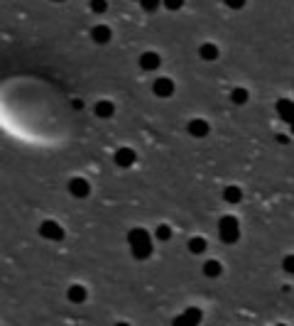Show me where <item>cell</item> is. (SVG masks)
<instances>
[{
  "label": "cell",
  "mask_w": 294,
  "mask_h": 326,
  "mask_svg": "<svg viewBox=\"0 0 294 326\" xmlns=\"http://www.w3.org/2000/svg\"><path fill=\"white\" fill-rule=\"evenodd\" d=\"M93 113L98 115V118H103V120H108V118H113L115 115V103L113 101H98L96 106H93Z\"/></svg>",
  "instance_id": "cell-11"
},
{
  "label": "cell",
  "mask_w": 294,
  "mask_h": 326,
  "mask_svg": "<svg viewBox=\"0 0 294 326\" xmlns=\"http://www.w3.org/2000/svg\"><path fill=\"white\" fill-rule=\"evenodd\" d=\"M52 3H64V0H52Z\"/></svg>",
  "instance_id": "cell-26"
},
{
  "label": "cell",
  "mask_w": 294,
  "mask_h": 326,
  "mask_svg": "<svg viewBox=\"0 0 294 326\" xmlns=\"http://www.w3.org/2000/svg\"><path fill=\"white\" fill-rule=\"evenodd\" d=\"M130 253H132V258H135V260H147V258L152 255V240H145V243H135V246H130Z\"/></svg>",
  "instance_id": "cell-12"
},
{
  "label": "cell",
  "mask_w": 294,
  "mask_h": 326,
  "mask_svg": "<svg viewBox=\"0 0 294 326\" xmlns=\"http://www.w3.org/2000/svg\"><path fill=\"white\" fill-rule=\"evenodd\" d=\"M186 133L191 135V137H206V135L211 133V125H208V120H203V118H191V120L186 123Z\"/></svg>",
  "instance_id": "cell-6"
},
{
  "label": "cell",
  "mask_w": 294,
  "mask_h": 326,
  "mask_svg": "<svg viewBox=\"0 0 294 326\" xmlns=\"http://www.w3.org/2000/svg\"><path fill=\"white\" fill-rule=\"evenodd\" d=\"M184 3L186 0H162V5H165L167 10H172V13H177V10H182Z\"/></svg>",
  "instance_id": "cell-23"
},
{
  "label": "cell",
  "mask_w": 294,
  "mask_h": 326,
  "mask_svg": "<svg viewBox=\"0 0 294 326\" xmlns=\"http://www.w3.org/2000/svg\"><path fill=\"white\" fill-rule=\"evenodd\" d=\"M69 194L76 196V199H86V196L91 194L89 179H84V177H71V179H69Z\"/></svg>",
  "instance_id": "cell-5"
},
{
  "label": "cell",
  "mask_w": 294,
  "mask_h": 326,
  "mask_svg": "<svg viewBox=\"0 0 294 326\" xmlns=\"http://www.w3.org/2000/svg\"><path fill=\"white\" fill-rule=\"evenodd\" d=\"M292 265H294V258H292V255H287V258H284V260H282V268H284V270H287V272H292Z\"/></svg>",
  "instance_id": "cell-25"
},
{
  "label": "cell",
  "mask_w": 294,
  "mask_h": 326,
  "mask_svg": "<svg viewBox=\"0 0 294 326\" xmlns=\"http://www.w3.org/2000/svg\"><path fill=\"white\" fill-rule=\"evenodd\" d=\"M218 235L223 243H238L240 238V223L236 216H223L218 221Z\"/></svg>",
  "instance_id": "cell-1"
},
{
  "label": "cell",
  "mask_w": 294,
  "mask_h": 326,
  "mask_svg": "<svg viewBox=\"0 0 294 326\" xmlns=\"http://www.w3.org/2000/svg\"><path fill=\"white\" fill-rule=\"evenodd\" d=\"M201 319H203L201 309L189 307L182 316H174V321H172V324H186V326H189V324H201Z\"/></svg>",
  "instance_id": "cell-7"
},
{
  "label": "cell",
  "mask_w": 294,
  "mask_h": 326,
  "mask_svg": "<svg viewBox=\"0 0 294 326\" xmlns=\"http://www.w3.org/2000/svg\"><path fill=\"white\" fill-rule=\"evenodd\" d=\"M91 39L96 44H108L110 39H113V30H110L108 25H96L91 30Z\"/></svg>",
  "instance_id": "cell-9"
},
{
  "label": "cell",
  "mask_w": 294,
  "mask_h": 326,
  "mask_svg": "<svg viewBox=\"0 0 294 326\" xmlns=\"http://www.w3.org/2000/svg\"><path fill=\"white\" fill-rule=\"evenodd\" d=\"M89 8L96 15H103V13H108V0H89Z\"/></svg>",
  "instance_id": "cell-21"
},
{
  "label": "cell",
  "mask_w": 294,
  "mask_h": 326,
  "mask_svg": "<svg viewBox=\"0 0 294 326\" xmlns=\"http://www.w3.org/2000/svg\"><path fill=\"white\" fill-rule=\"evenodd\" d=\"M113 162H115L120 170H128V167H132V165L137 162V152H135L132 147H118L115 154H113Z\"/></svg>",
  "instance_id": "cell-4"
},
{
  "label": "cell",
  "mask_w": 294,
  "mask_h": 326,
  "mask_svg": "<svg viewBox=\"0 0 294 326\" xmlns=\"http://www.w3.org/2000/svg\"><path fill=\"white\" fill-rule=\"evenodd\" d=\"M223 201H226V204H240V201H243V189L236 187V184L226 187V189H223Z\"/></svg>",
  "instance_id": "cell-14"
},
{
  "label": "cell",
  "mask_w": 294,
  "mask_h": 326,
  "mask_svg": "<svg viewBox=\"0 0 294 326\" xmlns=\"http://www.w3.org/2000/svg\"><path fill=\"white\" fill-rule=\"evenodd\" d=\"M201 270H203V275H206V277H218L220 272H223V265H220L218 260H206Z\"/></svg>",
  "instance_id": "cell-19"
},
{
  "label": "cell",
  "mask_w": 294,
  "mask_h": 326,
  "mask_svg": "<svg viewBox=\"0 0 294 326\" xmlns=\"http://www.w3.org/2000/svg\"><path fill=\"white\" fill-rule=\"evenodd\" d=\"M135 3H137V0H135Z\"/></svg>",
  "instance_id": "cell-27"
},
{
  "label": "cell",
  "mask_w": 294,
  "mask_h": 326,
  "mask_svg": "<svg viewBox=\"0 0 294 326\" xmlns=\"http://www.w3.org/2000/svg\"><path fill=\"white\" fill-rule=\"evenodd\" d=\"M145 240H152V238H150V233H147V228H132L128 233V243H130V246H135V243H145Z\"/></svg>",
  "instance_id": "cell-18"
},
{
  "label": "cell",
  "mask_w": 294,
  "mask_h": 326,
  "mask_svg": "<svg viewBox=\"0 0 294 326\" xmlns=\"http://www.w3.org/2000/svg\"><path fill=\"white\" fill-rule=\"evenodd\" d=\"M157 240H162V243H167V240H172V235H174V230H172V226H167V223H162V226H157Z\"/></svg>",
  "instance_id": "cell-20"
},
{
  "label": "cell",
  "mask_w": 294,
  "mask_h": 326,
  "mask_svg": "<svg viewBox=\"0 0 294 326\" xmlns=\"http://www.w3.org/2000/svg\"><path fill=\"white\" fill-rule=\"evenodd\" d=\"M39 235L42 238H47V240H64V228H61V223H56V221H42V226H39Z\"/></svg>",
  "instance_id": "cell-3"
},
{
  "label": "cell",
  "mask_w": 294,
  "mask_h": 326,
  "mask_svg": "<svg viewBox=\"0 0 294 326\" xmlns=\"http://www.w3.org/2000/svg\"><path fill=\"white\" fill-rule=\"evenodd\" d=\"M277 113H279L282 120L292 123V101H289V98H279V101H277Z\"/></svg>",
  "instance_id": "cell-15"
},
{
  "label": "cell",
  "mask_w": 294,
  "mask_h": 326,
  "mask_svg": "<svg viewBox=\"0 0 294 326\" xmlns=\"http://www.w3.org/2000/svg\"><path fill=\"white\" fill-rule=\"evenodd\" d=\"M206 248H208V240H206L203 235H194V238L189 240V253H194V255L206 253Z\"/></svg>",
  "instance_id": "cell-16"
},
{
  "label": "cell",
  "mask_w": 294,
  "mask_h": 326,
  "mask_svg": "<svg viewBox=\"0 0 294 326\" xmlns=\"http://www.w3.org/2000/svg\"><path fill=\"white\" fill-rule=\"evenodd\" d=\"M223 3H226V8H231V10H243L248 0H223Z\"/></svg>",
  "instance_id": "cell-24"
},
{
  "label": "cell",
  "mask_w": 294,
  "mask_h": 326,
  "mask_svg": "<svg viewBox=\"0 0 294 326\" xmlns=\"http://www.w3.org/2000/svg\"><path fill=\"white\" fill-rule=\"evenodd\" d=\"M248 101H250V94H248V89L238 86V89H233V91H231V103H233V106H245Z\"/></svg>",
  "instance_id": "cell-17"
},
{
  "label": "cell",
  "mask_w": 294,
  "mask_h": 326,
  "mask_svg": "<svg viewBox=\"0 0 294 326\" xmlns=\"http://www.w3.org/2000/svg\"><path fill=\"white\" fill-rule=\"evenodd\" d=\"M160 64H162V57L157 52H142L140 54V69L142 71H155V69H160Z\"/></svg>",
  "instance_id": "cell-8"
},
{
  "label": "cell",
  "mask_w": 294,
  "mask_h": 326,
  "mask_svg": "<svg viewBox=\"0 0 294 326\" xmlns=\"http://www.w3.org/2000/svg\"><path fill=\"white\" fill-rule=\"evenodd\" d=\"M140 3V8L145 10V13H155L160 5H162V0H137Z\"/></svg>",
  "instance_id": "cell-22"
},
{
  "label": "cell",
  "mask_w": 294,
  "mask_h": 326,
  "mask_svg": "<svg viewBox=\"0 0 294 326\" xmlns=\"http://www.w3.org/2000/svg\"><path fill=\"white\" fill-rule=\"evenodd\" d=\"M218 47L213 44V42H203L201 47H199V57L203 59V61H216L218 59Z\"/></svg>",
  "instance_id": "cell-13"
},
{
  "label": "cell",
  "mask_w": 294,
  "mask_h": 326,
  "mask_svg": "<svg viewBox=\"0 0 294 326\" xmlns=\"http://www.w3.org/2000/svg\"><path fill=\"white\" fill-rule=\"evenodd\" d=\"M177 91V84L172 81L169 76H157L155 84H152V94L157 98H172Z\"/></svg>",
  "instance_id": "cell-2"
},
{
  "label": "cell",
  "mask_w": 294,
  "mask_h": 326,
  "mask_svg": "<svg viewBox=\"0 0 294 326\" xmlns=\"http://www.w3.org/2000/svg\"><path fill=\"white\" fill-rule=\"evenodd\" d=\"M66 299L74 302V304H84L89 299V289L84 287V285H71V287L66 289Z\"/></svg>",
  "instance_id": "cell-10"
}]
</instances>
